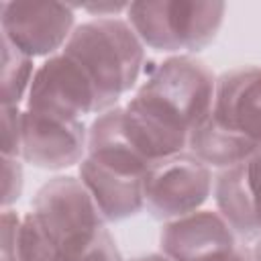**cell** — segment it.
I'll return each mask as SVG.
<instances>
[{"instance_id":"obj_1","label":"cell","mask_w":261,"mask_h":261,"mask_svg":"<svg viewBox=\"0 0 261 261\" xmlns=\"http://www.w3.org/2000/svg\"><path fill=\"white\" fill-rule=\"evenodd\" d=\"M214 71L192 55H169L157 63L122 106L133 147L151 163L188 151L190 135L210 116Z\"/></svg>"},{"instance_id":"obj_2","label":"cell","mask_w":261,"mask_h":261,"mask_svg":"<svg viewBox=\"0 0 261 261\" xmlns=\"http://www.w3.org/2000/svg\"><path fill=\"white\" fill-rule=\"evenodd\" d=\"M98 88L104 110L135 88L145 65V45L126 18H90L77 24L63 47Z\"/></svg>"},{"instance_id":"obj_3","label":"cell","mask_w":261,"mask_h":261,"mask_svg":"<svg viewBox=\"0 0 261 261\" xmlns=\"http://www.w3.org/2000/svg\"><path fill=\"white\" fill-rule=\"evenodd\" d=\"M53 249V261H69L88 251L108 228L80 177L55 175L33 196L29 210Z\"/></svg>"},{"instance_id":"obj_4","label":"cell","mask_w":261,"mask_h":261,"mask_svg":"<svg viewBox=\"0 0 261 261\" xmlns=\"http://www.w3.org/2000/svg\"><path fill=\"white\" fill-rule=\"evenodd\" d=\"M224 12V2L157 0L130 2L124 16L145 47L171 55H190L216 39Z\"/></svg>"},{"instance_id":"obj_5","label":"cell","mask_w":261,"mask_h":261,"mask_svg":"<svg viewBox=\"0 0 261 261\" xmlns=\"http://www.w3.org/2000/svg\"><path fill=\"white\" fill-rule=\"evenodd\" d=\"M212 169L190 151L151 163L143 175L145 208L157 220H173L200 210L212 194Z\"/></svg>"},{"instance_id":"obj_6","label":"cell","mask_w":261,"mask_h":261,"mask_svg":"<svg viewBox=\"0 0 261 261\" xmlns=\"http://www.w3.org/2000/svg\"><path fill=\"white\" fill-rule=\"evenodd\" d=\"M24 108L63 120H84L86 114L104 112L96 84L63 51L37 67Z\"/></svg>"},{"instance_id":"obj_7","label":"cell","mask_w":261,"mask_h":261,"mask_svg":"<svg viewBox=\"0 0 261 261\" xmlns=\"http://www.w3.org/2000/svg\"><path fill=\"white\" fill-rule=\"evenodd\" d=\"M69 2H2V37L29 57H51L63 51L75 24Z\"/></svg>"},{"instance_id":"obj_8","label":"cell","mask_w":261,"mask_h":261,"mask_svg":"<svg viewBox=\"0 0 261 261\" xmlns=\"http://www.w3.org/2000/svg\"><path fill=\"white\" fill-rule=\"evenodd\" d=\"M239 247L237 232L216 210L167 220L159 232V253L171 261H228Z\"/></svg>"},{"instance_id":"obj_9","label":"cell","mask_w":261,"mask_h":261,"mask_svg":"<svg viewBox=\"0 0 261 261\" xmlns=\"http://www.w3.org/2000/svg\"><path fill=\"white\" fill-rule=\"evenodd\" d=\"M88 153L84 120H63L22 108L20 159L39 169L59 171L80 165Z\"/></svg>"},{"instance_id":"obj_10","label":"cell","mask_w":261,"mask_h":261,"mask_svg":"<svg viewBox=\"0 0 261 261\" xmlns=\"http://www.w3.org/2000/svg\"><path fill=\"white\" fill-rule=\"evenodd\" d=\"M212 120L261 147V67L241 65L216 77Z\"/></svg>"},{"instance_id":"obj_11","label":"cell","mask_w":261,"mask_h":261,"mask_svg":"<svg viewBox=\"0 0 261 261\" xmlns=\"http://www.w3.org/2000/svg\"><path fill=\"white\" fill-rule=\"evenodd\" d=\"M77 171L106 222L126 220L145 208L143 177L112 171L90 157H84Z\"/></svg>"},{"instance_id":"obj_12","label":"cell","mask_w":261,"mask_h":261,"mask_svg":"<svg viewBox=\"0 0 261 261\" xmlns=\"http://www.w3.org/2000/svg\"><path fill=\"white\" fill-rule=\"evenodd\" d=\"M86 157L112 171L139 177H143L151 167V161H147L126 137L122 122V106H114L96 114V118L88 126Z\"/></svg>"},{"instance_id":"obj_13","label":"cell","mask_w":261,"mask_h":261,"mask_svg":"<svg viewBox=\"0 0 261 261\" xmlns=\"http://www.w3.org/2000/svg\"><path fill=\"white\" fill-rule=\"evenodd\" d=\"M212 192L216 212L228 222L239 239H257L261 234L247 161L220 169L214 177Z\"/></svg>"},{"instance_id":"obj_14","label":"cell","mask_w":261,"mask_h":261,"mask_svg":"<svg viewBox=\"0 0 261 261\" xmlns=\"http://www.w3.org/2000/svg\"><path fill=\"white\" fill-rule=\"evenodd\" d=\"M257 149L259 147L251 141L224 130L212 120V116H208L190 135L188 143V151L196 155L202 163H206L210 169H226L237 163H245L253 157Z\"/></svg>"},{"instance_id":"obj_15","label":"cell","mask_w":261,"mask_h":261,"mask_svg":"<svg viewBox=\"0 0 261 261\" xmlns=\"http://www.w3.org/2000/svg\"><path fill=\"white\" fill-rule=\"evenodd\" d=\"M33 57L16 49L10 41L2 37V67H0V96L2 106H20L27 102L33 77H35Z\"/></svg>"},{"instance_id":"obj_16","label":"cell","mask_w":261,"mask_h":261,"mask_svg":"<svg viewBox=\"0 0 261 261\" xmlns=\"http://www.w3.org/2000/svg\"><path fill=\"white\" fill-rule=\"evenodd\" d=\"M2 157H18L22 147V108L2 106Z\"/></svg>"},{"instance_id":"obj_17","label":"cell","mask_w":261,"mask_h":261,"mask_svg":"<svg viewBox=\"0 0 261 261\" xmlns=\"http://www.w3.org/2000/svg\"><path fill=\"white\" fill-rule=\"evenodd\" d=\"M0 226H2V261H22L20 259L22 216L12 208H4Z\"/></svg>"},{"instance_id":"obj_18","label":"cell","mask_w":261,"mask_h":261,"mask_svg":"<svg viewBox=\"0 0 261 261\" xmlns=\"http://www.w3.org/2000/svg\"><path fill=\"white\" fill-rule=\"evenodd\" d=\"M22 165L18 157H2V208H10L22 194Z\"/></svg>"},{"instance_id":"obj_19","label":"cell","mask_w":261,"mask_h":261,"mask_svg":"<svg viewBox=\"0 0 261 261\" xmlns=\"http://www.w3.org/2000/svg\"><path fill=\"white\" fill-rule=\"evenodd\" d=\"M69 261H124V259H122V253H120L114 237L110 234V230H106L88 251H84L82 255H77Z\"/></svg>"},{"instance_id":"obj_20","label":"cell","mask_w":261,"mask_h":261,"mask_svg":"<svg viewBox=\"0 0 261 261\" xmlns=\"http://www.w3.org/2000/svg\"><path fill=\"white\" fill-rule=\"evenodd\" d=\"M247 165H249V179H251V190L255 198V214H257V222L261 228V147L253 153Z\"/></svg>"},{"instance_id":"obj_21","label":"cell","mask_w":261,"mask_h":261,"mask_svg":"<svg viewBox=\"0 0 261 261\" xmlns=\"http://www.w3.org/2000/svg\"><path fill=\"white\" fill-rule=\"evenodd\" d=\"M130 2H98V4H75V8H82L90 12L94 18H112L120 16L122 12L126 14Z\"/></svg>"},{"instance_id":"obj_22","label":"cell","mask_w":261,"mask_h":261,"mask_svg":"<svg viewBox=\"0 0 261 261\" xmlns=\"http://www.w3.org/2000/svg\"><path fill=\"white\" fill-rule=\"evenodd\" d=\"M228 261H251V249H249V247H245V245H241Z\"/></svg>"},{"instance_id":"obj_23","label":"cell","mask_w":261,"mask_h":261,"mask_svg":"<svg viewBox=\"0 0 261 261\" xmlns=\"http://www.w3.org/2000/svg\"><path fill=\"white\" fill-rule=\"evenodd\" d=\"M128 261H171L169 257H165L163 253H149V255H139V257H133Z\"/></svg>"},{"instance_id":"obj_24","label":"cell","mask_w":261,"mask_h":261,"mask_svg":"<svg viewBox=\"0 0 261 261\" xmlns=\"http://www.w3.org/2000/svg\"><path fill=\"white\" fill-rule=\"evenodd\" d=\"M249 249H251V261H261V234L255 239L253 247H249Z\"/></svg>"}]
</instances>
